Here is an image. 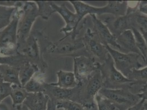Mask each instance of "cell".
I'll return each instance as SVG.
<instances>
[{"label": "cell", "instance_id": "cell-1", "mask_svg": "<svg viewBox=\"0 0 147 110\" xmlns=\"http://www.w3.org/2000/svg\"><path fill=\"white\" fill-rule=\"evenodd\" d=\"M98 69L102 75L104 88L111 89H126L131 91L135 87L136 88L139 86L142 88L144 84L129 79L121 73L115 67L113 59L109 54L104 61L99 63Z\"/></svg>", "mask_w": 147, "mask_h": 110}, {"label": "cell", "instance_id": "cell-2", "mask_svg": "<svg viewBox=\"0 0 147 110\" xmlns=\"http://www.w3.org/2000/svg\"><path fill=\"white\" fill-rule=\"evenodd\" d=\"M22 13V7L17 8L9 24L0 31V56H9L19 54L18 27Z\"/></svg>", "mask_w": 147, "mask_h": 110}, {"label": "cell", "instance_id": "cell-3", "mask_svg": "<svg viewBox=\"0 0 147 110\" xmlns=\"http://www.w3.org/2000/svg\"><path fill=\"white\" fill-rule=\"evenodd\" d=\"M80 84L79 103L87 110L93 109L95 107V97L103 88V80L100 71L97 69Z\"/></svg>", "mask_w": 147, "mask_h": 110}, {"label": "cell", "instance_id": "cell-4", "mask_svg": "<svg viewBox=\"0 0 147 110\" xmlns=\"http://www.w3.org/2000/svg\"><path fill=\"white\" fill-rule=\"evenodd\" d=\"M49 54L63 56L78 57L81 56L92 57L86 50L83 38L72 39L70 37L61 39L58 42L52 43L46 47Z\"/></svg>", "mask_w": 147, "mask_h": 110}, {"label": "cell", "instance_id": "cell-5", "mask_svg": "<svg viewBox=\"0 0 147 110\" xmlns=\"http://www.w3.org/2000/svg\"><path fill=\"white\" fill-rule=\"evenodd\" d=\"M22 10L23 13L19 20L18 27L19 53L30 36L31 30L34 22L39 17L38 7L35 1H25Z\"/></svg>", "mask_w": 147, "mask_h": 110}, {"label": "cell", "instance_id": "cell-6", "mask_svg": "<svg viewBox=\"0 0 147 110\" xmlns=\"http://www.w3.org/2000/svg\"><path fill=\"white\" fill-rule=\"evenodd\" d=\"M50 2L55 13H59L65 23V25L60 31L65 35L62 39H65L69 37L72 39H76L81 29L85 24V22H84L82 23L80 22L77 14L70 11L65 3H63L61 5H58L55 4L54 1H50Z\"/></svg>", "mask_w": 147, "mask_h": 110}, {"label": "cell", "instance_id": "cell-7", "mask_svg": "<svg viewBox=\"0 0 147 110\" xmlns=\"http://www.w3.org/2000/svg\"><path fill=\"white\" fill-rule=\"evenodd\" d=\"M98 94L111 101L119 110H126L142 100L137 94L126 89H111L102 88Z\"/></svg>", "mask_w": 147, "mask_h": 110}, {"label": "cell", "instance_id": "cell-8", "mask_svg": "<svg viewBox=\"0 0 147 110\" xmlns=\"http://www.w3.org/2000/svg\"><path fill=\"white\" fill-rule=\"evenodd\" d=\"M109 54L113 59L115 66L123 75L128 77L132 70L138 69L143 67L140 62L141 56L134 53L126 54L113 49L110 46H105Z\"/></svg>", "mask_w": 147, "mask_h": 110}, {"label": "cell", "instance_id": "cell-9", "mask_svg": "<svg viewBox=\"0 0 147 110\" xmlns=\"http://www.w3.org/2000/svg\"><path fill=\"white\" fill-rule=\"evenodd\" d=\"M99 63L93 57L81 56L74 58V73L79 83L98 69Z\"/></svg>", "mask_w": 147, "mask_h": 110}, {"label": "cell", "instance_id": "cell-10", "mask_svg": "<svg viewBox=\"0 0 147 110\" xmlns=\"http://www.w3.org/2000/svg\"><path fill=\"white\" fill-rule=\"evenodd\" d=\"M19 54L24 55L28 61L37 65L42 73L47 67L41 54L38 40L33 34L30 35Z\"/></svg>", "mask_w": 147, "mask_h": 110}, {"label": "cell", "instance_id": "cell-11", "mask_svg": "<svg viewBox=\"0 0 147 110\" xmlns=\"http://www.w3.org/2000/svg\"><path fill=\"white\" fill-rule=\"evenodd\" d=\"M92 20V31L98 40L105 46L109 45L111 48L120 51L119 46L117 43L116 37L110 32L108 28L97 16L94 14L90 15Z\"/></svg>", "mask_w": 147, "mask_h": 110}, {"label": "cell", "instance_id": "cell-12", "mask_svg": "<svg viewBox=\"0 0 147 110\" xmlns=\"http://www.w3.org/2000/svg\"><path fill=\"white\" fill-rule=\"evenodd\" d=\"M83 40L86 50L92 57H97L102 63L105 60L109 52L105 46L101 43L90 28H87Z\"/></svg>", "mask_w": 147, "mask_h": 110}, {"label": "cell", "instance_id": "cell-13", "mask_svg": "<svg viewBox=\"0 0 147 110\" xmlns=\"http://www.w3.org/2000/svg\"><path fill=\"white\" fill-rule=\"evenodd\" d=\"M75 10L80 22L87 15L94 14L96 16H101L104 14H109L113 16V12L109 1L108 2L106 6L102 7L93 6L80 1H69Z\"/></svg>", "mask_w": 147, "mask_h": 110}, {"label": "cell", "instance_id": "cell-14", "mask_svg": "<svg viewBox=\"0 0 147 110\" xmlns=\"http://www.w3.org/2000/svg\"><path fill=\"white\" fill-rule=\"evenodd\" d=\"M81 85L73 89H63L49 84H45V93L55 101L61 100H72L79 103Z\"/></svg>", "mask_w": 147, "mask_h": 110}, {"label": "cell", "instance_id": "cell-15", "mask_svg": "<svg viewBox=\"0 0 147 110\" xmlns=\"http://www.w3.org/2000/svg\"><path fill=\"white\" fill-rule=\"evenodd\" d=\"M103 20V21H102L107 25L111 34L115 37L123 31L131 29L132 26V19L129 12L125 16H113V17H108Z\"/></svg>", "mask_w": 147, "mask_h": 110}, {"label": "cell", "instance_id": "cell-16", "mask_svg": "<svg viewBox=\"0 0 147 110\" xmlns=\"http://www.w3.org/2000/svg\"><path fill=\"white\" fill-rule=\"evenodd\" d=\"M117 43L120 47V52L129 54L134 53L140 55L142 58L140 51L137 48L135 37L131 29L123 31L116 37Z\"/></svg>", "mask_w": 147, "mask_h": 110}, {"label": "cell", "instance_id": "cell-17", "mask_svg": "<svg viewBox=\"0 0 147 110\" xmlns=\"http://www.w3.org/2000/svg\"><path fill=\"white\" fill-rule=\"evenodd\" d=\"M49 99L45 92L29 93L23 104L29 110H47Z\"/></svg>", "mask_w": 147, "mask_h": 110}, {"label": "cell", "instance_id": "cell-18", "mask_svg": "<svg viewBox=\"0 0 147 110\" xmlns=\"http://www.w3.org/2000/svg\"><path fill=\"white\" fill-rule=\"evenodd\" d=\"M57 76L58 78L57 83L50 84L63 89H73L79 84L74 72L61 70L57 72Z\"/></svg>", "mask_w": 147, "mask_h": 110}, {"label": "cell", "instance_id": "cell-19", "mask_svg": "<svg viewBox=\"0 0 147 110\" xmlns=\"http://www.w3.org/2000/svg\"><path fill=\"white\" fill-rule=\"evenodd\" d=\"M19 68L11 65H0V79L2 81L21 86L19 78Z\"/></svg>", "mask_w": 147, "mask_h": 110}, {"label": "cell", "instance_id": "cell-20", "mask_svg": "<svg viewBox=\"0 0 147 110\" xmlns=\"http://www.w3.org/2000/svg\"><path fill=\"white\" fill-rule=\"evenodd\" d=\"M39 72L41 71L36 64L29 61L24 63L19 68V81L22 86L24 87L25 85Z\"/></svg>", "mask_w": 147, "mask_h": 110}, {"label": "cell", "instance_id": "cell-21", "mask_svg": "<svg viewBox=\"0 0 147 110\" xmlns=\"http://www.w3.org/2000/svg\"><path fill=\"white\" fill-rule=\"evenodd\" d=\"M37 73L23 87L28 93L45 92V84L41 74Z\"/></svg>", "mask_w": 147, "mask_h": 110}, {"label": "cell", "instance_id": "cell-22", "mask_svg": "<svg viewBox=\"0 0 147 110\" xmlns=\"http://www.w3.org/2000/svg\"><path fill=\"white\" fill-rule=\"evenodd\" d=\"M127 12L129 13L132 21V26L137 28L139 31H147V17L140 12L137 7L134 10L129 11L128 8Z\"/></svg>", "mask_w": 147, "mask_h": 110}, {"label": "cell", "instance_id": "cell-23", "mask_svg": "<svg viewBox=\"0 0 147 110\" xmlns=\"http://www.w3.org/2000/svg\"><path fill=\"white\" fill-rule=\"evenodd\" d=\"M29 94L23 86L12 84V92L10 96L12 100L13 106L23 104Z\"/></svg>", "mask_w": 147, "mask_h": 110}, {"label": "cell", "instance_id": "cell-24", "mask_svg": "<svg viewBox=\"0 0 147 110\" xmlns=\"http://www.w3.org/2000/svg\"><path fill=\"white\" fill-rule=\"evenodd\" d=\"M28 60L24 55L21 54L9 56H0V65L6 64L16 67H20Z\"/></svg>", "mask_w": 147, "mask_h": 110}, {"label": "cell", "instance_id": "cell-25", "mask_svg": "<svg viewBox=\"0 0 147 110\" xmlns=\"http://www.w3.org/2000/svg\"><path fill=\"white\" fill-rule=\"evenodd\" d=\"M131 29L134 35L137 48L141 53L142 59L144 60V61L146 62L147 60V46L146 43L141 32L137 28L132 26Z\"/></svg>", "mask_w": 147, "mask_h": 110}, {"label": "cell", "instance_id": "cell-26", "mask_svg": "<svg viewBox=\"0 0 147 110\" xmlns=\"http://www.w3.org/2000/svg\"><path fill=\"white\" fill-rule=\"evenodd\" d=\"M17 8L0 6V31L11 23Z\"/></svg>", "mask_w": 147, "mask_h": 110}, {"label": "cell", "instance_id": "cell-27", "mask_svg": "<svg viewBox=\"0 0 147 110\" xmlns=\"http://www.w3.org/2000/svg\"><path fill=\"white\" fill-rule=\"evenodd\" d=\"M38 7V13L40 17L47 20L55 12L51 5L50 1H35Z\"/></svg>", "mask_w": 147, "mask_h": 110}, {"label": "cell", "instance_id": "cell-28", "mask_svg": "<svg viewBox=\"0 0 147 110\" xmlns=\"http://www.w3.org/2000/svg\"><path fill=\"white\" fill-rule=\"evenodd\" d=\"M57 109L63 110H86L81 104L72 100H61L56 101Z\"/></svg>", "mask_w": 147, "mask_h": 110}, {"label": "cell", "instance_id": "cell-29", "mask_svg": "<svg viewBox=\"0 0 147 110\" xmlns=\"http://www.w3.org/2000/svg\"><path fill=\"white\" fill-rule=\"evenodd\" d=\"M127 78L135 81L145 84L147 82V66L142 69L132 70Z\"/></svg>", "mask_w": 147, "mask_h": 110}, {"label": "cell", "instance_id": "cell-30", "mask_svg": "<svg viewBox=\"0 0 147 110\" xmlns=\"http://www.w3.org/2000/svg\"><path fill=\"white\" fill-rule=\"evenodd\" d=\"M95 101L98 110H115L117 109L111 101L99 94L96 96Z\"/></svg>", "mask_w": 147, "mask_h": 110}, {"label": "cell", "instance_id": "cell-31", "mask_svg": "<svg viewBox=\"0 0 147 110\" xmlns=\"http://www.w3.org/2000/svg\"><path fill=\"white\" fill-rule=\"evenodd\" d=\"M12 84L3 81H0V103L8 96L11 95Z\"/></svg>", "mask_w": 147, "mask_h": 110}, {"label": "cell", "instance_id": "cell-32", "mask_svg": "<svg viewBox=\"0 0 147 110\" xmlns=\"http://www.w3.org/2000/svg\"><path fill=\"white\" fill-rule=\"evenodd\" d=\"M24 2L19 1H0V6L20 8L23 7Z\"/></svg>", "mask_w": 147, "mask_h": 110}, {"label": "cell", "instance_id": "cell-33", "mask_svg": "<svg viewBox=\"0 0 147 110\" xmlns=\"http://www.w3.org/2000/svg\"><path fill=\"white\" fill-rule=\"evenodd\" d=\"M137 10L140 12L147 17V1L141 2L137 6Z\"/></svg>", "mask_w": 147, "mask_h": 110}, {"label": "cell", "instance_id": "cell-34", "mask_svg": "<svg viewBox=\"0 0 147 110\" xmlns=\"http://www.w3.org/2000/svg\"><path fill=\"white\" fill-rule=\"evenodd\" d=\"M141 99L147 101V82L141 88L140 92L137 94Z\"/></svg>", "mask_w": 147, "mask_h": 110}, {"label": "cell", "instance_id": "cell-35", "mask_svg": "<svg viewBox=\"0 0 147 110\" xmlns=\"http://www.w3.org/2000/svg\"><path fill=\"white\" fill-rule=\"evenodd\" d=\"M144 101H145L144 100L142 99L137 104H136L134 106L129 107L126 110H144L143 105Z\"/></svg>", "mask_w": 147, "mask_h": 110}, {"label": "cell", "instance_id": "cell-36", "mask_svg": "<svg viewBox=\"0 0 147 110\" xmlns=\"http://www.w3.org/2000/svg\"><path fill=\"white\" fill-rule=\"evenodd\" d=\"M56 101L55 100L51 98L49 99L48 105H47V110H56Z\"/></svg>", "mask_w": 147, "mask_h": 110}, {"label": "cell", "instance_id": "cell-37", "mask_svg": "<svg viewBox=\"0 0 147 110\" xmlns=\"http://www.w3.org/2000/svg\"><path fill=\"white\" fill-rule=\"evenodd\" d=\"M13 110H29L24 104L19 105L17 106H13Z\"/></svg>", "mask_w": 147, "mask_h": 110}, {"label": "cell", "instance_id": "cell-38", "mask_svg": "<svg viewBox=\"0 0 147 110\" xmlns=\"http://www.w3.org/2000/svg\"><path fill=\"white\" fill-rule=\"evenodd\" d=\"M139 31L141 32V33L142 34V36L143 37V38H144V40H145V41H146V44H147V31ZM146 63H147V61H146Z\"/></svg>", "mask_w": 147, "mask_h": 110}, {"label": "cell", "instance_id": "cell-39", "mask_svg": "<svg viewBox=\"0 0 147 110\" xmlns=\"http://www.w3.org/2000/svg\"><path fill=\"white\" fill-rule=\"evenodd\" d=\"M0 110H8L6 105L0 103Z\"/></svg>", "mask_w": 147, "mask_h": 110}, {"label": "cell", "instance_id": "cell-40", "mask_svg": "<svg viewBox=\"0 0 147 110\" xmlns=\"http://www.w3.org/2000/svg\"><path fill=\"white\" fill-rule=\"evenodd\" d=\"M143 107H144V110H147V101H145L144 103Z\"/></svg>", "mask_w": 147, "mask_h": 110}, {"label": "cell", "instance_id": "cell-41", "mask_svg": "<svg viewBox=\"0 0 147 110\" xmlns=\"http://www.w3.org/2000/svg\"><path fill=\"white\" fill-rule=\"evenodd\" d=\"M2 81V79H0V81Z\"/></svg>", "mask_w": 147, "mask_h": 110}, {"label": "cell", "instance_id": "cell-42", "mask_svg": "<svg viewBox=\"0 0 147 110\" xmlns=\"http://www.w3.org/2000/svg\"></svg>", "mask_w": 147, "mask_h": 110}]
</instances>
